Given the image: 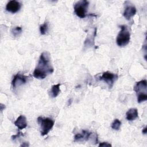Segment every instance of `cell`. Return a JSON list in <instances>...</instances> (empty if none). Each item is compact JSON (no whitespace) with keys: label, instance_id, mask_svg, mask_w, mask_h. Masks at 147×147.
<instances>
[{"label":"cell","instance_id":"ffe728a7","mask_svg":"<svg viewBox=\"0 0 147 147\" xmlns=\"http://www.w3.org/2000/svg\"><path fill=\"white\" fill-rule=\"evenodd\" d=\"M146 131H147V127H146V126H145V127H144V129H142V132L143 134H146Z\"/></svg>","mask_w":147,"mask_h":147},{"label":"cell","instance_id":"277c9868","mask_svg":"<svg viewBox=\"0 0 147 147\" xmlns=\"http://www.w3.org/2000/svg\"><path fill=\"white\" fill-rule=\"evenodd\" d=\"M89 2L86 0L78 1L74 5V13L80 18H84L87 16Z\"/></svg>","mask_w":147,"mask_h":147},{"label":"cell","instance_id":"7a4b0ae2","mask_svg":"<svg viewBox=\"0 0 147 147\" xmlns=\"http://www.w3.org/2000/svg\"><path fill=\"white\" fill-rule=\"evenodd\" d=\"M120 28L121 30L117 35L116 42L119 47H123L129 44L130 40V33L126 25H120Z\"/></svg>","mask_w":147,"mask_h":147},{"label":"cell","instance_id":"9a60e30c","mask_svg":"<svg viewBox=\"0 0 147 147\" xmlns=\"http://www.w3.org/2000/svg\"><path fill=\"white\" fill-rule=\"evenodd\" d=\"M22 33V28L16 26L11 29V33L14 37H18Z\"/></svg>","mask_w":147,"mask_h":147},{"label":"cell","instance_id":"4fadbf2b","mask_svg":"<svg viewBox=\"0 0 147 147\" xmlns=\"http://www.w3.org/2000/svg\"><path fill=\"white\" fill-rule=\"evenodd\" d=\"M60 83H58L56 84H54L51 87L49 91V95L50 96H51L52 98H56L59 95V93L60 92Z\"/></svg>","mask_w":147,"mask_h":147},{"label":"cell","instance_id":"ba28073f","mask_svg":"<svg viewBox=\"0 0 147 147\" xmlns=\"http://www.w3.org/2000/svg\"><path fill=\"white\" fill-rule=\"evenodd\" d=\"M127 5H128L125 7L122 15L127 20H129L135 16L137 12V10L136 7L134 5H132V4Z\"/></svg>","mask_w":147,"mask_h":147},{"label":"cell","instance_id":"6da1fadb","mask_svg":"<svg viewBox=\"0 0 147 147\" xmlns=\"http://www.w3.org/2000/svg\"><path fill=\"white\" fill-rule=\"evenodd\" d=\"M53 71L49 53L47 51L43 52L40 55L37 65L33 71V76L38 79H44Z\"/></svg>","mask_w":147,"mask_h":147},{"label":"cell","instance_id":"5b68a950","mask_svg":"<svg viewBox=\"0 0 147 147\" xmlns=\"http://www.w3.org/2000/svg\"><path fill=\"white\" fill-rule=\"evenodd\" d=\"M118 78V76L117 74H113L109 71H106L102 74V75L99 78V79L106 82L108 84L109 88H111Z\"/></svg>","mask_w":147,"mask_h":147},{"label":"cell","instance_id":"7c38bea8","mask_svg":"<svg viewBox=\"0 0 147 147\" xmlns=\"http://www.w3.org/2000/svg\"><path fill=\"white\" fill-rule=\"evenodd\" d=\"M138 117V110L136 108H131L127 110L126 113V119L129 121H132L135 120Z\"/></svg>","mask_w":147,"mask_h":147},{"label":"cell","instance_id":"5bb4252c","mask_svg":"<svg viewBox=\"0 0 147 147\" xmlns=\"http://www.w3.org/2000/svg\"><path fill=\"white\" fill-rule=\"evenodd\" d=\"M48 30V25L47 22H45L44 24L40 26V32L41 35H44Z\"/></svg>","mask_w":147,"mask_h":147},{"label":"cell","instance_id":"3957f363","mask_svg":"<svg viewBox=\"0 0 147 147\" xmlns=\"http://www.w3.org/2000/svg\"><path fill=\"white\" fill-rule=\"evenodd\" d=\"M37 122L40 126L41 134L42 136L48 134L54 125L53 120L50 118H44L41 117H38L37 118Z\"/></svg>","mask_w":147,"mask_h":147},{"label":"cell","instance_id":"9c48e42d","mask_svg":"<svg viewBox=\"0 0 147 147\" xmlns=\"http://www.w3.org/2000/svg\"><path fill=\"white\" fill-rule=\"evenodd\" d=\"M92 133L86 130H83L82 133H78L74 136V141H87L90 138L91 136L92 135Z\"/></svg>","mask_w":147,"mask_h":147},{"label":"cell","instance_id":"e0dca14e","mask_svg":"<svg viewBox=\"0 0 147 147\" xmlns=\"http://www.w3.org/2000/svg\"><path fill=\"white\" fill-rule=\"evenodd\" d=\"M121 126V122L118 119H115L111 124V128L115 130H118Z\"/></svg>","mask_w":147,"mask_h":147},{"label":"cell","instance_id":"44dd1931","mask_svg":"<svg viewBox=\"0 0 147 147\" xmlns=\"http://www.w3.org/2000/svg\"><path fill=\"white\" fill-rule=\"evenodd\" d=\"M21 146H29V145L26 143V144H25V143H24V144H22V145H21Z\"/></svg>","mask_w":147,"mask_h":147},{"label":"cell","instance_id":"30bf717a","mask_svg":"<svg viewBox=\"0 0 147 147\" xmlns=\"http://www.w3.org/2000/svg\"><path fill=\"white\" fill-rule=\"evenodd\" d=\"M147 82L146 80H142L136 83L134 87V90L137 94L140 93L146 92Z\"/></svg>","mask_w":147,"mask_h":147},{"label":"cell","instance_id":"ac0fdd59","mask_svg":"<svg viewBox=\"0 0 147 147\" xmlns=\"http://www.w3.org/2000/svg\"><path fill=\"white\" fill-rule=\"evenodd\" d=\"M99 147H100V146H111V145L107 142H103L99 144Z\"/></svg>","mask_w":147,"mask_h":147},{"label":"cell","instance_id":"52a82bcc","mask_svg":"<svg viewBox=\"0 0 147 147\" xmlns=\"http://www.w3.org/2000/svg\"><path fill=\"white\" fill-rule=\"evenodd\" d=\"M21 7V3L16 0H11L7 2L6 6V10L11 13H16L18 12Z\"/></svg>","mask_w":147,"mask_h":147},{"label":"cell","instance_id":"2e32d148","mask_svg":"<svg viewBox=\"0 0 147 147\" xmlns=\"http://www.w3.org/2000/svg\"><path fill=\"white\" fill-rule=\"evenodd\" d=\"M147 100V94L146 92L140 93L137 94V102L140 103Z\"/></svg>","mask_w":147,"mask_h":147},{"label":"cell","instance_id":"d6986e66","mask_svg":"<svg viewBox=\"0 0 147 147\" xmlns=\"http://www.w3.org/2000/svg\"><path fill=\"white\" fill-rule=\"evenodd\" d=\"M20 136H24V135L22 134L21 132H19V133H18L17 134L14 135V136H11V138H12V140H15L16 138L19 137Z\"/></svg>","mask_w":147,"mask_h":147},{"label":"cell","instance_id":"8992f818","mask_svg":"<svg viewBox=\"0 0 147 147\" xmlns=\"http://www.w3.org/2000/svg\"><path fill=\"white\" fill-rule=\"evenodd\" d=\"M28 77L20 74V72L15 75L11 81V86L13 90H15L18 87L25 84L28 81Z\"/></svg>","mask_w":147,"mask_h":147},{"label":"cell","instance_id":"8fae6325","mask_svg":"<svg viewBox=\"0 0 147 147\" xmlns=\"http://www.w3.org/2000/svg\"><path fill=\"white\" fill-rule=\"evenodd\" d=\"M14 125L20 130H22L27 127L26 118L24 115H20L14 122Z\"/></svg>","mask_w":147,"mask_h":147}]
</instances>
